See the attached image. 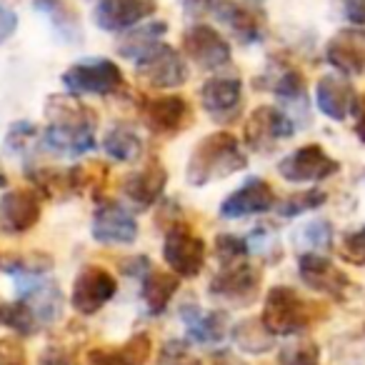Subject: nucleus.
<instances>
[{
    "label": "nucleus",
    "instance_id": "nucleus-1",
    "mask_svg": "<svg viewBox=\"0 0 365 365\" xmlns=\"http://www.w3.org/2000/svg\"><path fill=\"white\" fill-rule=\"evenodd\" d=\"M46 148L61 155H83L96 148L98 115L76 96H51L46 103Z\"/></svg>",
    "mask_w": 365,
    "mask_h": 365
},
{
    "label": "nucleus",
    "instance_id": "nucleus-2",
    "mask_svg": "<svg viewBox=\"0 0 365 365\" xmlns=\"http://www.w3.org/2000/svg\"><path fill=\"white\" fill-rule=\"evenodd\" d=\"M18 300L8 303L6 320L18 335H36L53 325L63 313V293L58 283L43 275H16Z\"/></svg>",
    "mask_w": 365,
    "mask_h": 365
},
{
    "label": "nucleus",
    "instance_id": "nucleus-3",
    "mask_svg": "<svg viewBox=\"0 0 365 365\" xmlns=\"http://www.w3.org/2000/svg\"><path fill=\"white\" fill-rule=\"evenodd\" d=\"M245 168H248V155H245L238 138L228 130H218L205 135L193 148L188 165H185V180L193 188H203L210 182L225 180Z\"/></svg>",
    "mask_w": 365,
    "mask_h": 365
},
{
    "label": "nucleus",
    "instance_id": "nucleus-4",
    "mask_svg": "<svg viewBox=\"0 0 365 365\" xmlns=\"http://www.w3.org/2000/svg\"><path fill=\"white\" fill-rule=\"evenodd\" d=\"M315 318H318L315 305L305 300L298 290L288 285H275L268 290L260 323L273 338H290V335L305 333L315 323Z\"/></svg>",
    "mask_w": 365,
    "mask_h": 365
},
{
    "label": "nucleus",
    "instance_id": "nucleus-5",
    "mask_svg": "<svg viewBox=\"0 0 365 365\" xmlns=\"http://www.w3.org/2000/svg\"><path fill=\"white\" fill-rule=\"evenodd\" d=\"M63 86L73 96H118L125 91V76L108 58H86L63 73Z\"/></svg>",
    "mask_w": 365,
    "mask_h": 365
},
{
    "label": "nucleus",
    "instance_id": "nucleus-6",
    "mask_svg": "<svg viewBox=\"0 0 365 365\" xmlns=\"http://www.w3.org/2000/svg\"><path fill=\"white\" fill-rule=\"evenodd\" d=\"M163 260L178 278H198L208 260V248L188 223H173L163 240Z\"/></svg>",
    "mask_w": 365,
    "mask_h": 365
},
{
    "label": "nucleus",
    "instance_id": "nucleus-7",
    "mask_svg": "<svg viewBox=\"0 0 365 365\" xmlns=\"http://www.w3.org/2000/svg\"><path fill=\"white\" fill-rule=\"evenodd\" d=\"M210 298L230 303L233 308H248L260 293V270L248 258L223 263L208 285Z\"/></svg>",
    "mask_w": 365,
    "mask_h": 365
},
{
    "label": "nucleus",
    "instance_id": "nucleus-8",
    "mask_svg": "<svg viewBox=\"0 0 365 365\" xmlns=\"http://www.w3.org/2000/svg\"><path fill=\"white\" fill-rule=\"evenodd\" d=\"M135 73L143 86L153 88V91L180 88L190 76L185 58L168 43H158L150 53H145L140 61H135Z\"/></svg>",
    "mask_w": 365,
    "mask_h": 365
},
{
    "label": "nucleus",
    "instance_id": "nucleus-9",
    "mask_svg": "<svg viewBox=\"0 0 365 365\" xmlns=\"http://www.w3.org/2000/svg\"><path fill=\"white\" fill-rule=\"evenodd\" d=\"M210 11L228 28L230 36L243 46H258L268 36L265 13L255 3H248V0H215Z\"/></svg>",
    "mask_w": 365,
    "mask_h": 365
},
{
    "label": "nucleus",
    "instance_id": "nucleus-10",
    "mask_svg": "<svg viewBox=\"0 0 365 365\" xmlns=\"http://www.w3.org/2000/svg\"><path fill=\"white\" fill-rule=\"evenodd\" d=\"M182 53L190 63H195L203 71H218L225 68L233 58L228 38H223L208 23H195V26L182 31Z\"/></svg>",
    "mask_w": 365,
    "mask_h": 365
},
{
    "label": "nucleus",
    "instance_id": "nucleus-11",
    "mask_svg": "<svg viewBox=\"0 0 365 365\" xmlns=\"http://www.w3.org/2000/svg\"><path fill=\"white\" fill-rule=\"evenodd\" d=\"M118 293V280L103 265H86L76 275L71 293V305L81 315H96L103 310Z\"/></svg>",
    "mask_w": 365,
    "mask_h": 365
},
{
    "label": "nucleus",
    "instance_id": "nucleus-12",
    "mask_svg": "<svg viewBox=\"0 0 365 365\" xmlns=\"http://www.w3.org/2000/svg\"><path fill=\"white\" fill-rule=\"evenodd\" d=\"M295 135L293 118L275 106H260L250 113L245 123V143L250 150L270 153L283 140Z\"/></svg>",
    "mask_w": 365,
    "mask_h": 365
},
{
    "label": "nucleus",
    "instance_id": "nucleus-13",
    "mask_svg": "<svg viewBox=\"0 0 365 365\" xmlns=\"http://www.w3.org/2000/svg\"><path fill=\"white\" fill-rule=\"evenodd\" d=\"M338 170L340 163L333 155H328L318 143L298 148L278 163L280 178H285L288 182H320L328 180Z\"/></svg>",
    "mask_w": 365,
    "mask_h": 365
},
{
    "label": "nucleus",
    "instance_id": "nucleus-14",
    "mask_svg": "<svg viewBox=\"0 0 365 365\" xmlns=\"http://www.w3.org/2000/svg\"><path fill=\"white\" fill-rule=\"evenodd\" d=\"M298 275L310 290L335 300V303H343L345 295H348L350 288H353V280L348 278V273H343L338 265L330 263V260L320 253L300 255Z\"/></svg>",
    "mask_w": 365,
    "mask_h": 365
},
{
    "label": "nucleus",
    "instance_id": "nucleus-15",
    "mask_svg": "<svg viewBox=\"0 0 365 365\" xmlns=\"http://www.w3.org/2000/svg\"><path fill=\"white\" fill-rule=\"evenodd\" d=\"M143 123L155 135H178L193 123V108L180 96H160L148 98L140 106Z\"/></svg>",
    "mask_w": 365,
    "mask_h": 365
},
{
    "label": "nucleus",
    "instance_id": "nucleus-16",
    "mask_svg": "<svg viewBox=\"0 0 365 365\" xmlns=\"http://www.w3.org/2000/svg\"><path fill=\"white\" fill-rule=\"evenodd\" d=\"M200 103L215 123L230 125L243 110V83L235 76L208 78L200 88Z\"/></svg>",
    "mask_w": 365,
    "mask_h": 365
},
{
    "label": "nucleus",
    "instance_id": "nucleus-17",
    "mask_svg": "<svg viewBox=\"0 0 365 365\" xmlns=\"http://www.w3.org/2000/svg\"><path fill=\"white\" fill-rule=\"evenodd\" d=\"M91 233L101 245H130L138 240V220L125 205L103 200L93 213Z\"/></svg>",
    "mask_w": 365,
    "mask_h": 365
},
{
    "label": "nucleus",
    "instance_id": "nucleus-18",
    "mask_svg": "<svg viewBox=\"0 0 365 365\" xmlns=\"http://www.w3.org/2000/svg\"><path fill=\"white\" fill-rule=\"evenodd\" d=\"M43 205L41 195L33 188H16L8 190L0 198V233L6 235H23L33 230L41 220Z\"/></svg>",
    "mask_w": 365,
    "mask_h": 365
},
{
    "label": "nucleus",
    "instance_id": "nucleus-19",
    "mask_svg": "<svg viewBox=\"0 0 365 365\" xmlns=\"http://www.w3.org/2000/svg\"><path fill=\"white\" fill-rule=\"evenodd\" d=\"M168 185V170L158 158H150L143 168L128 173L120 182V190L135 208L148 210L163 198Z\"/></svg>",
    "mask_w": 365,
    "mask_h": 365
},
{
    "label": "nucleus",
    "instance_id": "nucleus-20",
    "mask_svg": "<svg viewBox=\"0 0 365 365\" xmlns=\"http://www.w3.org/2000/svg\"><path fill=\"white\" fill-rule=\"evenodd\" d=\"M278 198L268 180L263 178H248L238 190L228 195L220 203V215L223 218H248V215H260L275 208Z\"/></svg>",
    "mask_w": 365,
    "mask_h": 365
},
{
    "label": "nucleus",
    "instance_id": "nucleus-21",
    "mask_svg": "<svg viewBox=\"0 0 365 365\" xmlns=\"http://www.w3.org/2000/svg\"><path fill=\"white\" fill-rule=\"evenodd\" d=\"M155 0H101L93 11V21L101 31L118 33L135 28L138 23L155 16Z\"/></svg>",
    "mask_w": 365,
    "mask_h": 365
},
{
    "label": "nucleus",
    "instance_id": "nucleus-22",
    "mask_svg": "<svg viewBox=\"0 0 365 365\" xmlns=\"http://www.w3.org/2000/svg\"><path fill=\"white\" fill-rule=\"evenodd\" d=\"M325 61L345 78L365 76V31L343 28L325 46Z\"/></svg>",
    "mask_w": 365,
    "mask_h": 365
},
{
    "label": "nucleus",
    "instance_id": "nucleus-23",
    "mask_svg": "<svg viewBox=\"0 0 365 365\" xmlns=\"http://www.w3.org/2000/svg\"><path fill=\"white\" fill-rule=\"evenodd\" d=\"M180 320L185 328V338L195 345L223 343L228 335V313L225 310H203L195 303H185L180 308Z\"/></svg>",
    "mask_w": 365,
    "mask_h": 365
},
{
    "label": "nucleus",
    "instance_id": "nucleus-24",
    "mask_svg": "<svg viewBox=\"0 0 365 365\" xmlns=\"http://www.w3.org/2000/svg\"><path fill=\"white\" fill-rule=\"evenodd\" d=\"M315 103L320 113L343 123L358 106V93L345 76H323L315 86Z\"/></svg>",
    "mask_w": 365,
    "mask_h": 365
},
{
    "label": "nucleus",
    "instance_id": "nucleus-25",
    "mask_svg": "<svg viewBox=\"0 0 365 365\" xmlns=\"http://www.w3.org/2000/svg\"><path fill=\"white\" fill-rule=\"evenodd\" d=\"M150 353V335L135 333L120 348H91L86 353V365H145Z\"/></svg>",
    "mask_w": 365,
    "mask_h": 365
},
{
    "label": "nucleus",
    "instance_id": "nucleus-26",
    "mask_svg": "<svg viewBox=\"0 0 365 365\" xmlns=\"http://www.w3.org/2000/svg\"><path fill=\"white\" fill-rule=\"evenodd\" d=\"M33 8L41 11L43 16L51 21L53 31L58 33L63 43L68 46H78L83 41V28L81 16L73 6H68L66 0H33Z\"/></svg>",
    "mask_w": 365,
    "mask_h": 365
},
{
    "label": "nucleus",
    "instance_id": "nucleus-27",
    "mask_svg": "<svg viewBox=\"0 0 365 365\" xmlns=\"http://www.w3.org/2000/svg\"><path fill=\"white\" fill-rule=\"evenodd\" d=\"M178 288H180V278L175 273L168 270H148L143 275V303H145L150 315H163L170 305V300L175 298Z\"/></svg>",
    "mask_w": 365,
    "mask_h": 365
},
{
    "label": "nucleus",
    "instance_id": "nucleus-28",
    "mask_svg": "<svg viewBox=\"0 0 365 365\" xmlns=\"http://www.w3.org/2000/svg\"><path fill=\"white\" fill-rule=\"evenodd\" d=\"M260 88H268L273 96L283 98V101L298 103L305 98V78L298 68L288 66V63H275L265 71V83Z\"/></svg>",
    "mask_w": 365,
    "mask_h": 365
},
{
    "label": "nucleus",
    "instance_id": "nucleus-29",
    "mask_svg": "<svg viewBox=\"0 0 365 365\" xmlns=\"http://www.w3.org/2000/svg\"><path fill=\"white\" fill-rule=\"evenodd\" d=\"M103 150L118 163H133L143 155V138L125 123H115L103 138Z\"/></svg>",
    "mask_w": 365,
    "mask_h": 365
},
{
    "label": "nucleus",
    "instance_id": "nucleus-30",
    "mask_svg": "<svg viewBox=\"0 0 365 365\" xmlns=\"http://www.w3.org/2000/svg\"><path fill=\"white\" fill-rule=\"evenodd\" d=\"M168 33V23L163 21H153L145 23L143 28L130 31L120 43H118V56L128 58V61H140L145 53H150L153 48L160 43V38Z\"/></svg>",
    "mask_w": 365,
    "mask_h": 365
},
{
    "label": "nucleus",
    "instance_id": "nucleus-31",
    "mask_svg": "<svg viewBox=\"0 0 365 365\" xmlns=\"http://www.w3.org/2000/svg\"><path fill=\"white\" fill-rule=\"evenodd\" d=\"M230 338H233L235 348H240L248 355H263L273 348V335L265 330L260 318L240 320V323L230 330Z\"/></svg>",
    "mask_w": 365,
    "mask_h": 365
},
{
    "label": "nucleus",
    "instance_id": "nucleus-32",
    "mask_svg": "<svg viewBox=\"0 0 365 365\" xmlns=\"http://www.w3.org/2000/svg\"><path fill=\"white\" fill-rule=\"evenodd\" d=\"M325 203H328V193L325 190L308 188V190H300V193L288 195L280 203H275V210H278L280 218H298V215H305L310 210H318Z\"/></svg>",
    "mask_w": 365,
    "mask_h": 365
},
{
    "label": "nucleus",
    "instance_id": "nucleus-33",
    "mask_svg": "<svg viewBox=\"0 0 365 365\" xmlns=\"http://www.w3.org/2000/svg\"><path fill=\"white\" fill-rule=\"evenodd\" d=\"M320 348L313 340H293V343L283 345L278 355L280 365H318Z\"/></svg>",
    "mask_w": 365,
    "mask_h": 365
},
{
    "label": "nucleus",
    "instance_id": "nucleus-34",
    "mask_svg": "<svg viewBox=\"0 0 365 365\" xmlns=\"http://www.w3.org/2000/svg\"><path fill=\"white\" fill-rule=\"evenodd\" d=\"M0 268L16 278V275H46L48 270L53 268V263L48 255L33 253V255H18V258H11L8 263H0Z\"/></svg>",
    "mask_w": 365,
    "mask_h": 365
},
{
    "label": "nucleus",
    "instance_id": "nucleus-35",
    "mask_svg": "<svg viewBox=\"0 0 365 365\" xmlns=\"http://www.w3.org/2000/svg\"><path fill=\"white\" fill-rule=\"evenodd\" d=\"M330 238H333V228L328 220H313L298 233V240L308 248V253H318V250L328 248Z\"/></svg>",
    "mask_w": 365,
    "mask_h": 365
},
{
    "label": "nucleus",
    "instance_id": "nucleus-36",
    "mask_svg": "<svg viewBox=\"0 0 365 365\" xmlns=\"http://www.w3.org/2000/svg\"><path fill=\"white\" fill-rule=\"evenodd\" d=\"M158 365H203V360L190 353L188 343L182 340H165L158 353Z\"/></svg>",
    "mask_w": 365,
    "mask_h": 365
},
{
    "label": "nucleus",
    "instance_id": "nucleus-37",
    "mask_svg": "<svg viewBox=\"0 0 365 365\" xmlns=\"http://www.w3.org/2000/svg\"><path fill=\"white\" fill-rule=\"evenodd\" d=\"M250 250L245 238H238V235H228V233H220L215 238V258L218 263H233V260H243L248 258Z\"/></svg>",
    "mask_w": 365,
    "mask_h": 365
},
{
    "label": "nucleus",
    "instance_id": "nucleus-38",
    "mask_svg": "<svg viewBox=\"0 0 365 365\" xmlns=\"http://www.w3.org/2000/svg\"><path fill=\"white\" fill-rule=\"evenodd\" d=\"M36 140H38V128L28 120L13 123V128L6 135V145L11 148L13 153H26Z\"/></svg>",
    "mask_w": 365,
    "mask_h": 365
},
{
    "label": "nucleus",
    "instance_id": "nucleus-39",
    "mask_svg": "<svg viewBox=\"0 0 365 365\" xmlns=\"http://www.w3.org/2000/svg\"><path fill=\"white\" fill-rule=\"evenodd\" d=\"M340 258L350 265H365V225L355 233L345 235L343 245H340Z\"/></svg>",
    "mask_w": 365,
    "mask_h": 365
},
{
    "label": "nucleus",
    "instance_id": "nucleus-40",
    "mask_svg": "<svg viewBox=\"0 0 365 365\" xmlns=\"http://www.w3.org/2000/svg\"><path fill=\"white\" fill-rule=\"evenodd\" d=\"M0 365H28L26 348L21 340L3 338L0 340Z\"/></svg>",
    "mask_w": 365,
    "mask_h": 365
},
{
    "label": "nucleus",
    "instance_id": "nucleus-41",
    "mask_svg": "<svg viewBox=\"0 0 365 365\" xmlns=\"http://www.w3.org/2000/svg\"><path fill=\"white\" fill-rule=\"evenodd\" d=\"M18 31V13L8 6H0V43H6Z\"/></svg>",
    "mask_w": 365,
    "mask_h": 365
},
{
    "label": "nucleus",
    "instance_id": "nucleus-42",
    "mask_svg": "<svg viewBox=\"0 0 365 365\" xmlns=\"http://www.w3.org/2000/svg\"><path fill=\"white\" fill-rule=\"evenodd\" d=\"M38 365H78V363L73 360V355L66 353L63 348H48L41 353Z\"/></svg>",
    "mask_w": 365,
    "mask_h": 365
},
{
    "label": "nucleus",
    "instance_id": "nucleus-43",
    "mask_svg": "<svg viewBox=\"0 0 365 365\" xmlns=\"http://www.w3.org/2000/svg\"><path fill=\"white\" fill-rule=\"evenodd\" d=\"M343 13L355 28H365V0H345Z\"/></svg>",
    "mask_w": 365,
    "mask_h": 365
},
{
    "label": "nucleus",
    "instance_id": "nucleus-44",
    "mask_svg": "<svg viewBox=\"0 0 365 365\" xmlns=\"http://www.w3.org/2000/svg\"><path fill=\"white\" fill-rule=\"evenodd\" d=\"M123 273L125 275H145L150 270V258L145 255H138V258H130V260H123Z\"/></svg>",
    "mask_w": 365,
    "mask_h": 365
},
{
    "label": "nucleus",
    "instance_id": "nucleus-45",
    "mask_svg": "<svg viewBox=\"0 0 365 365\" xmlns=\"http://www.w3.org/2000/svg\"><path fill=\"white\" fill-rule=\"evenodd\" d=\"M355 135L360 138V143H365V96L355 106Z\"/></svg>",
    "mask_w": 365,
    "mask_h": 365
},
{
    "label": "nucleus",
    "instance_id": "nucleus-46",
    "mask_svg": "<svg viewBox=\"0 0 365 365\" xmlns=\"http://www.w3.org/2000/svg\"><path fill=\"white\" fill-rule=\"evenodd\" d=\"M6 310H8V303L6 300H0V325H3V320H6Z\"/></svg>",
    "mask_w": 365,
    "mask_h": 365
},
{
    "label": "nucleus",
    "instance_id": "nucleus-47",
    "mask_svg": "<svg viewBox=\"0 0 365 365\" xmlns=\"http://www.w3.org/2000/svg\"><path fill=\"white\" fill-rule=\"evenodd\" d=\"M6 185H8V175L3 170H0V188H6Z\"/></svg>",
    "mask_w": 365,
    "mask_h": 365
}]
</instances>
